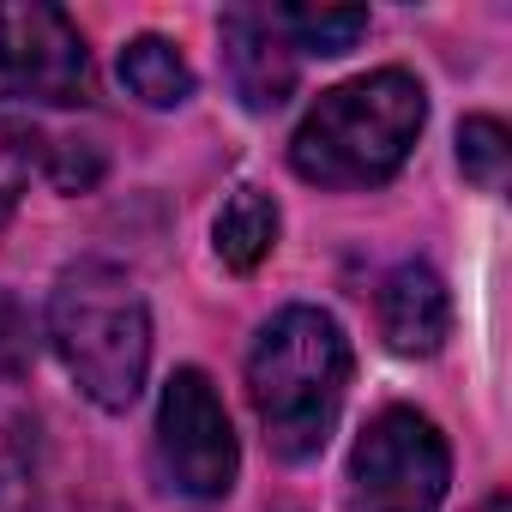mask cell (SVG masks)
<instances>
[{"instance_id":"6da1fadb","label":"cell","mask_w":512,"mask_h":512,"mask_svg":"<svg viewBox=\"0 0 512 512\" xmlns=\"http://www.w3.org/2000/svg\"><path fill=\"white\" fill-rule=\"evenodd\" d=\"M350 392V338L320 308H284L247 350V398L284 464L326 452Z\"/></svg>"},{"instance_id":"ba28073f","label":"cell","mask_w":512,"mask_h":512,"mask_svg":"<svg viewBox=\"0 0 512 512\" xmlns=\"http://www.w3.org/2000/svg\"><path fill=\"white\" fill-rule=\"evenodd\" d=\"M452 332V296L434 266H398L380 284V338L398 356H434Z\"/></svg>"},{"instance_id":"7c38bea8","label":"cell","mask_w":512,"mask_h":512,"mask_svg":"<svg viewBox=\"0 0 512 512\" xmlns=\"http://www.w3.org/2000/svg\"><path fill=\"white\" fill-rule=\"evenodd\" d=\"M278 31L290 37V49H308V55H344L368 37V7H278L272 13Z\"/></svg>"},{"instance_id":"5bb4252c","label":"cell","mask_w":512,"mask_h":512,"mask_svg":"<svg viewBox=\"0 0 512 512\" xmlns=\"http://www.w3.org/2000/svg\"><path fill=\"white\" fill-rule=\"evenodd\" d=\"M458 169L464 181H476L482 193H500L506 187V169H512V139L494 115H470L458 127Z\"/></svg>"},{"instance_id":"9c48e42d","label":"cell","mask_w":512,"mask_h":512,"mask_svg":"<svg viewBox=\"0 0 512 512\" xmlns=\"http://www.w3.org/2000/svg\"><path fill=\"white\" fill-rule=\"evenodd\" d=\"M43 482V434L19 380H0V512H37Z\"/></svg>"},{"instance_id":"30bf717a","label":"cell","mask_w":512,"mask_h":512,"mask_svg":"<svg viewBox=\"0 0 512 512\" xmlns=\"http://www.w3.org/2000/svg\"><path fill=\"white\" fill-rule=\"evenodd\" d=\"M211 235H217V260H223L229 272H253V266H260L266 253L278 247V205H272V193L235 187V193L223 199Z\"/></svg>"},{"instance_id":"8992f818","label":"cell","mask_w":512,"mask_h":512,"mask_svg":"<svg viewBox=\"0 0 512 512\" xmlns=\"http://www.w3.org/2000/svg\"><path fill=\"white\" fill-rule=\"evenodd\" d=\"M0 79L25 103L73 109L91 97V49L49 0H0Z\"/></svg>"},{"instance_id":"9a60e30c","label":"cell","mask_w":512,"mask_h":512,"mask_svg":"<svg viewBox=\"0 0 512 512\" xmlns=\"http://www.w3.org/2000/svg\"><path fill=\"white\" fill-rule=\"evenodd\" d=\"M37 356V338H31V314L13 290H0V380H19Z\"/></svg>"},{"instance_id":"4fadbf2b","label":"cell","mask_w":512,"mask_h":512,"mask_svg":"<svg viewBox=\"0 0 512 512\" xmlns=\"http://www.w3.org/2000/svg\"><path fill=\"white\" fill-rule=\"evenodd\" d=\"M49 151H55V139L19 103H0V199H19V187L37 169H49Z\"/></svg>"},{"instance_id":"7a4b0ae2","label":"cell","mask_w":512,"mask_h":512,"mask_svg":"<svg viewBox=\"0 0 512 512\" xmlns=\"http://www.w3.org/2000/svg\"><path fill=\"white\" fill-rule=\"evenodd\" d=\"M422 121H428L422 79H410L404 67L362 73V79L326 91L302 115V127L290 139V169L314 187H332V193L380 187L416 151Z\"/></svg>"},{"instance_id":"8fae6325","label":"cell","mask_w":512,"mask_h":512,"mask_svg":"<svg viewBox=\"0 0 512 512\" xmlns=\"http://www.w3.org/2000/svg\"><path fill=\"white\" fill-rule=\"evenodd\" d=\"M121 85L145 109H181L193 97V67L169 37H133L121 49Z\"/></svg>"},{"instance_id":"52a82bcc","label":"cell","mask_w":512,"mask_h":512,"mask_svg":"<svg viewBox=\"0 0 512 512\" xmlns=\"http://www.w3.org/2000/svg\"><path fill=\"white\" fill-rule=\"evenodd\" d=\"M217 37H223V73H229V85H235V97L247 109L266 115V109L290 103V91H296V49H290V37L278 31L272 13L235 7V13H223Z\"/></svg>"},{"instance_id":"277c9868","label":"cell","mask_w":512,"mask_h":512,"mask_svg":"<svg viewBox=\"0 0 512 512\" xmlns=\"http://www.w3.org/2000/svg\"><path fill=\"white\" fill-rule=\"evenodd\" d=\"M452 482L446 434L422 410H380L350 452V500L356 512H440Z\"/></svg>"},{"instance_id":"3957f363","label":"cell","mask_w":512,"mask_h":512,"mask_svg":"<svg viewBox=\"0 0 512 512\" xmlns=\"http://www.w3.org/2000/svg\"><path fill=\"white\" fill-rule=\"evenodd\" d=\"M49 344L97 410H133L151 368V308L133 272L79 260L49 290Z\"/></svg>"},{"instance_id":"5b68a950","label":"cell","mask_w":512,"mask_h":512,"mask_svg":"<svg viewBox=\"0 0 512 512\" xmlns=\"http://www.w3.org/2000/svg\"><path fill=\"white\" fill-rule=\"evenodd\" d=\"M157 464L163 482L187 500H223L241 470V446L217 386L199 368H175L157 404Z\"/></svg>"},{"instance_id":"2e32d148","label":"cell","mask_w":512,"mask_h":512,"mask_svg":"<svg viewBox=\"0 0 512 512\" xmlns=\"http://www.w3.org/2000/svg\"><path fill=\"white\" fill-rule=\"evenodd\" d=\"M476 512H512V506H506V494H488V500H482Z\"/></svg>"}]
</instances>
